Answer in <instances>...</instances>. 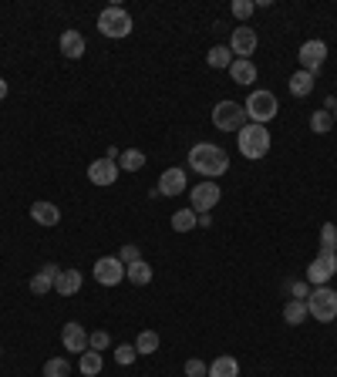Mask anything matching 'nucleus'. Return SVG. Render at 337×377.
Masks as SVG:
<instances>
[{
	"instance_id": "40",
	"label": "nucleus",
	"mask_w": 337,
	"mask_h": 377,
	"mask_svg": "<svg viewBox=\"0 0 337 377\" xmlns=\"http://www.w3.org/2000/svg\"><path fill=\"white\" fill-rule=\"evenodd\" d=\"M3 98H7V81L0 78V101H3Z\"/></svg>"
},
{
	"instance_id": "26",
	"label": "nucleus",
	"mask_w": 337,
	"mask_h": 377,
	"mask_svg": "<svg viewBox=\"0 0 337 377\" xmlns=\"http://www.w3.org/2000/svg\"><path fill=\"white\" fill-rule=\"evenodd\" d=\"M135 351H138V357H149L158 351V333L156 330H142L138 337H135Z\"/></svg>"
},
{
	"instance_id": "6",
	"label": "nucleus",
	"mask_w": 337,
	"mask_h": 377,
	"mask_svg": "<svg viewBox=\"0 0 337 377\" xmlns=\"http://www.w3.org/2000/svg\"><path fill=\"white\" fill-rule=\"evenodd\" d=\"M247 108L240 105V101H220L216 108H213V125L220 128V132H240L243 125H247Z\"/></svg>"
},
{
	"instance_id": "39",
	"label": "nucleus",
	"mask_w": 337,
	"mask_h": 377,
	"mask_svg": "<svg viewBox=\"0 0 337 377\" xmlns=\"http://www.w3.org/2000/svg\"><path fill=\"white\" fill-rule=\"evenodd\" d=\"M196 226H213V216H209V212H202V216H196Z\"/></svg>"
},
{
	"instance_id": "16",
	"label": "nucleus",
	"mask_w": 337,
	"mask_h": 377,
	"mask_svg": "<svg viewBox=\"0 0 337 377\" xmlns=\"http://www.w3.org/2000/svg\"><path fill=\"white\" fill-rule=\"evenodd\" d=\"M58 44H61V54H65L67 61H78V58H85V51H88L85 37H81V31H74V27L61 34V41H58Z\"/></svg>"
},
{
	"instance_id": "31",
	"label": "nucleus",
	"mask_w": 337,
	"mask_h": 377,
	"mask_svg": "<svg viewBox=\"0 0 337 377\" xmlns=\"http://www.w3.org/2000/svg\"><path fill=\"white\" fill-rule=\"evenodd\" d=\"M135 360H138L135 344H118V347H115V364H118V367H132Z\"/></svg>"
},
{
	"instance_id": "10",
	"label": "nucleus",
	"mask_w": 337,
	"mask_h": 377,
	"mask_svg": "<svg viewBox=\"0 0 337 377\" xmlns=\"http://www.w3.org/2000/svg\"><path fill=\"white\" fill-rule=\"evenodd\" d=\"M118 162H112V158H94V162H88V182L91 185H98V189H108V185H115L118 182Z\"/></svg>"
},
{
	"instance_id": "13",
	"label": "nucleus",
	"mask_w": 337,
	"mask_h": 377,
	"mask_svg": "<svg viewBox=\"0 0 337 377\" xmlns=\"http://www.w3.org/2000/svg\"><path fill=\"white\" fill-rule=\"evenodd\" d=\"M156 189H158V196H169V199H172V196H179V192H186V189H189L186 172H182V169H165V172L158 176Z\"/></svg>"
},
{
	"instance_id": "37",
	"label": "nucleus",
	"mask_w": 337,
	"mask_h": 377,
	"mask_svg": "<svg viewBox=\"0 0 337 377\" xmlns=\"http://www.w3.org/2000/svg\"><path fill=\"white\" fill-rule=\"evenodd\" d=\"M206 371H209V364H202L199 357L186 360V377H206Z\"/></svg>"
},
{
	"instance_id": "25",
	"label": "nucleus",
	"mask_w": 337,
	"mask_h": 377,
	"mask_svg": "<svg viewBox=\"0 0 337 377\" xmlns=\"http://www.w3.org/2000/svg\"><path fill=\"white\" fill-rule=\"evenodd\" d=\"M78 367H81V374L85 377H94V374H101V367H105V360H101V354L98 351H85L81 354V360H78Z\"/></svg>"
},
{
	"instance_id": "41",
	"label": "nucleus",
	"mask_w": 337,
	"mask_h": 377,
	"mask_svg": "<svg viewBox=\"0 0 337 377\" xmlns=\"http://www.w3.org/2000/svg\"><path fill=\"white\" fill-rule=\"evenodd\" d=\"M334 125H337V111H334Z\"/></svg>"
},
{
	"instance_id": "12",
	"label": "nucleus",
	"mask_w": 337,
	"mask_h": 377,
	"mask_svg": "<svg viewBox=\"0 0 337 377\" xmlns=\"http://www.w3.org/2000/svg\"><path fill=\"white\" fill-rule=\"evenodd\" d=\"M229 51H233V58H243V61H249V54L256 51V31H253L249 24H243V27H233Z\"/></svg>"
},
{
	"instance_id": "23",
	"label": "nucleus",
	"mask_w": 337,
	"mask_h": 377,
	"mask_svg": "<svg viewBox=\"0 0 337 377\" xmlns=\"http://www.w3.org/2000/svg\"><path fill=\"white\" fill-rule=\"evenodd\" d=\"M317 78L311 74V71H297V74H290V94H297V98H307L311 91H314Z\"/></svg>"
},
{
	"instance_id": "14",
	"label": "nucleus",
	"mask_w": 337,
	"mask_h": 377,
	"mask_svg": "<svg viewBox=\"0 0 337 377\" xmlns=\"http://www.w3.org/2000/svg\"><path fill=\"white\" fill-rule=\"evenodd\" d=\"M61 344H65V351H71V354H85L88 351V330L71 320V324H65V330H61Z\"/></svg>"
},
{
	"instance_id": "32",
	"label": "nucleus",
	"mask_w": 337,
	"mask_h": 377,
	"mask_svg": "<svg viewBox=\"0 0 337 377\" xmlns=\"http://www.w3.org/2000/svg\"><path fill=\"white\" fill-rule=\"evenodd\" d=\"M67 374H71V364L65 357H51L44 364V377H67Z\"/></svg>"
},
{
	"instance_id": "42",
	"label": "nucleus",
	"mask_w": 337,
	"mask_h": 377,
	"mask_svg": "<svg viewBox=\"0 0 337 377\" xmlns=\"http://www.w3.org/2000/svg\"><path fill=\"white\" fill-rule=\"evenodd\" d=\"M0 354H3V351H0Z\"/></svg>"
},
{
	"instance_id": "4",
	"label": "nucleus",
	"mask_w": 337,
	"mask_h": 377,
	"mask_svg": "<svg viewBox=\"0 0 337 377\" xmlns=\"http://www.w3.org/2000/svg\"><path fill=\"white\" fill-rule=\"evenodd\" d=\"M98 31H101L105 37H115V41L129 37V34H132V17H129V10H125V7H105V10L98 14Z\"/></svg>"
},
{
	"instance_id": "22",
	"label": "nucleus",
	"mask_w": 337,
	"mask_h": 377,
	"mask_svg": "<svg viewBox=\"0 0 337 377\" xmlns=\"http://www.w3.org/2000/svg\"><path fill=\"white\" fill-rule=\"evenodd\" d=\"M125 280L135 283V287H149V283H152V267H149L145 260H138L132 267H125Z\"/></svg>"
},
{
	"instance_id": "36",
	"label": "nucleus",
	"mask_w": 337,
	"mask_h": 377,
	"mask_svg": "<svg viewBox=\"0 0 337 377\" xmlns=\"http://www.w3.org/2000/svg\"><path fill=\"white\" fill-rule=\"evenodd\" d=\"M118 260H122L125 267H132V263L142 260V253H138V246H135V243H125V246H122V253H118Z\"/></svg>"
},
{
	"instance_id": "9",
	"label": "nucleus",
	"mask_w": 337,
	"mask_h": 377,
	"mask_svg": "<svg viewBox=\"0 0 337 377\" xmlns=\"http://www.w3.org/2000/svg\"><path fill=\"white\" fill-rule=\"evenodd\" d=\"M300 71H311L317 78V71L324 67V61H327V44L320 41V37H314V41H304L300 44Z\"/></svg>"
},
{
	"instance_id": "35",
	"label": "nucleus",
	"mask_w": 337,
	"mask_h": 377,
	"mask_svg": "<svg viewBox=\"0 0 337 377\" xmlns=\"http://www.w3.org/2000/svg\"><path fill=\"white\" fill-rule=\"evenodd\" d=\"M287 293H290V300H307V296H311V287H307L304 280H287Z\"/></svg>"
},
{
	"instance_id": "30",
	"label": "nucleus",
	"mask_w": 337,
	"mask_h": 377,
	"mask_svg": "<svg viewBox=\"0 0 337 377\" xmlns=\"http://www.w3.org/2000/svg\"><path fill=\"white\" fill-rule=\"evenodd\" d=\"M172 229L176 233H189V229H196V212L192 209H179V212H172Z\"/></svg>"
},
{
	"instance_id": "38",
	"label": "nucleus",
	"mask_w": 337,
	"mask_h": 377,
	"mask_svg": "<svg viewBox=\"0 0 337 377\" xmlns=\"http://www.w3.org/2000/svg\"><path fill=\"white\" fill-rule=\"evenodd\" d=\"M324 111H331V115L337 111V98H334V94H327V98H324Z\"/></svg>"
},
{
	"instance_id": "20",
	"label": "nucleus",
	"mask_w": 337,
	"mask_h": 377,
	"mask_svg": "<svg viewBox=\"0 0 337 377\" xmlns=\"http://www.w3.org/2000/svg\"><path fill=\"white\" fill-rule=\"evenodd\" d=\"M206 377H240V360L236 357H216L209 364Z\"/></svg>"
},
{
	"instance_id": "3",
	"label": "nucleus",
	"mask_w": 337,
	"mask_h": 377,
	"mask_svg": "<svg viewBox=\"0 0 337 377\" xmlns=\"http://www.w3.org/2000/svg\"><path fill=\"white\" fill-rule=\"evenodd\" d=\"M243 108H247V118L253 125H267L270 118H277V111H280V101H277V94L267 88H253L249 91V98L243 101Z\"/></svg>"
},
{
	"instance_id": "7",
	"label": "nucleus",
	"mask_w": 337,
	"mask_h": 377,
	"mask_svg": "<svg viewBox=\"0 0 337 377\" xmlns=\"http://www.w3.org/2000/svg\"><path fill=\"white\" fill-rule=\"evenodd\" d=\"M223 199V189L213 182V178H206V182H196V189H189V209L202 216V212H209V209H216V202Z\"/></svg>"
},
{
	"instance_id": "18",
	"label": "nucleus",
	"mask_w": 337,
	"mask_h": 377,
	"mask_svg": "<svg viewBox=\"0 0 337 377\" xmlns=\"http://www.w3.org/2000/svg\"><path fill=\"white\" fill-rule=\"evenodd\" d=\"M229 78H233V85L249 88V85H256V65H253V61H243V58H236V61L229 65Z\"/></svg>"
},
{
	"instance_id": "11",
	"label": "nucleus",
	"mask_w": 337,
	"mask_h": 377,
	"mask_svg": "<svg viewBox=\"0 0 337 377\" xmlns=\"http://www.w3.org/2000/svg\"><path fill=\"white\" fill-rule=\"evenodd\" d=\"M337 273V256L334 253H317L314 263L307 267V283L314 287H327V280Z\"/></svg>"
},
{
	"instance_id": "1",
	"label": "nucleus",
	"mask_w": 337,
	"mask_h": 377,
	"mask_svg": "<svg viewBox=\"0 0 337 377\" xmlns=\"http://www.w3.org/2000/svg\"><path fill=\"white\" fill-rule=\"evenodd\" d=\"M189 169H196L202 178H220L229 172V156H226L220 145H213V142H196L192 149H189Z\"/></svg>"
},
{
	"instance_id": "29",
	"label": "nucleus",
	"mask_w": 337,
	"mask_h": 377,
	"mask_svg": "<svg viewBox=\"0 0 337 377\" xmlns=\"http://www.w3.org/2000/svg\"><path fill=\"white\" fill-rule=\"evenodd\" d=\"M320 253H334L337 256V226L334 222H324L320 226Z\"/></svg>"
},
{
	"instance_id": "19",
	"label": "nucleus",
	"mask_w": 337,
	"mask_h": 377,
	"mask_svg": "<svg viewBox=\"0 0 337 377\" xmlns=\"http://www.w3.org/2000/svg\"><path fill=\"white\" fill-rule=\"evenodd\" d=\"M85 283V276L78 273V269H61L58 273V280H54V293H61V296H74L78 290Z\"/></svg>"
},
{
	"instance_id": "24",
	"label": "nucleus",
	"mask_w": 337,
	"mask_h": 377,
	"mask_svg": "<svg viewBox=\"0 0 337 377\" xmlns=\"http://www.w3.org/2000/svg\"><path fill=\"white\" fill-rule=\"evenodd\" d=\"M307 317H311V313H307V300H287V307H283V320H287L290 327H300Z\"/></svg>"
},
{
	"instance_id": "17",
	"label": "nucleus",
	"mask_w": 337,
	"mask_h": 377,
	"mask_svg": "<svg viewBox=\"0 0 337 377\" xmlns=\"http://www.w3.org/2000/svg\"><path fill=\"white\" fill-rule=\"evenodd\" d=\"M31 219L38 222V226H44V229H51V226L61 222V209L54 202H34L31 206Z\"/></svg>"
},
{
	"instance_id": "34",
	"label": "nucleus",
	"mask_w": 337,
	"mask_h": 377,
	"mask_svg": "<svg viewBox=\"0 0 337 377\" xmlns=\"http://www.w3.org/2000/svg\"><path fill=\"white\" fill-rule=\"evenodd\" d=\"M88 347L101 354V351H108V347H112V337H108L105 330H94V333H88Z\"/></svg>"
},
{
	"instance_id": "27",
	"label": "nucleus",
	"mask_w": 337,
	"mask_h": 377,
	"mask_svg": "<svg viewBox=\"0 0 337 377\" xmlns=\"http://www.w3.org/2000/svg\"><path fill=\"white\" fill-rule=\"evenodd\" d=\"M142 165H145V156H142L138 149H125V152L118 156V169H122V172H138Z\"/></svg>"
},
{
	"instance_id": "28",
	"label": "nucleus",
	"mask_w": 337,
	"mask_h": 377,
	"mask_svg": "<svg viewBox=\"0 0 337 377\" xmlns=\"http://www.w3.org/2000/svg\"><path fill=\"white\" fill-rule=\"evenodd\" d=\"M331 125H334V115L324 108H317L314 115H311V132L314 135H327L331 132Z\"/></svg>"
},
{
	"instance_id": "2",
	"label": "nucleus",
	"mask_w": 337,
	"mask_h": 377,
	"mask_svg": "<svg viewBox=\"0 0 337 377\" xmlns=\"http://www.w3.org/2000/svg\"><path fill=\"white\" fill-rule=\"evenodd\" d=\"M236 145H240V156H243V158H249V162H260V158H267L273 138H270L267 125H253V122H247V125L236 132Z\"/></svg>"
},
{
	"instance_id": "5",
	"label": "nucleus",
	"mask_w": 337,
	"mask_h": 377,
	"mask_svg": "<svg viewBox=\"0 0 337 377\" xmlns=\"http://www.w3.org/2000/svg\"><path fill=\"white\" fill-rule=\"evenodd\" d=\"M307 313L314 317L317 324H331L337 317V293L331 287H317L307 296Z\"/></svg>"
},
{
	"instance_id": "21",
	"label": "nucleus",
	"mask_w": 337,
	"mask_h": 377,
	"mask_svg": "<svg viewBox=\"0 0 337 377\" xmlns=\"http://www.w3.org/2000/svg\"><path fill=\"white\" fill-rule=\"evenodd\" d=\"M236 58H233V51H229V44H216L209 47V54H206V65L216 67V71H229V65H233Z\"/></svg>"
},
{
	"instance_id": "15",
	"label": "nucleus",
	"mask_w": 337,
	"mask_h": 377,
	"mask_svg": "<svg viewBox=\"0 0 337 377\" xmlns=\"http://www.w3.org/2000/svg\"><path fill=\"white\" fill-rule=\"evenodd\" d=\"M58 273H61V267L44 263V267L31 276V293H34V296H44V293H51V290H54V280H58Z\"/></svg>"
},
{
	"instance_id": "8",
	"label": "nucleus",
	"mask_w": 337,
	"mask_h": 377,
	"mask_svg": "<svg viewBox=\"0 0 337 377\" xmlns=\"http://www.w3.org/2000/svg\"><path fill=\"white\" fill-rule=\"evenodd\" d=\"M91 276H94V283H101V287H118L122 280H125V263L118 260V256H101L94 269H91Z\"/></svg>"
},
{
	"instance_id": "33",
	"label": "nucleus",
	"mask_w": 337,
	"mask_h": 377,
	"mask_svg": "<svg viewBox=\"0 0 337 377\" xmlns=\"http://www.w3.org/2000/svg\"><path fill=\"white\" fill-rule=\"evenodd\" d=\"M256 14V3L253 0H233V17L236 21H249Z\"/></svg>"
}]
</instances>
